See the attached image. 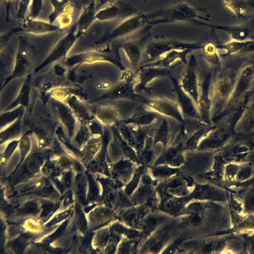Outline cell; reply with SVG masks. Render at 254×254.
<instances>
[{
  "mask_svg": "<svg viewBox=\"0 0 254 254\" xmlns=\"http://www.w3.org/2000/svg\"><path fill=\"white\" fill-rule=\"evenodd\" d=\"M202 26L209 27L213 29L225 31L233 39L236 40H244L248 38H252L254 31V24H253L228 26L214 25L203 22Z\"/></svg>",
  "mask_w": 254,
  "mask_h": 254,
  "instance_id": "cell-2",
  "label": "cell"
},
{
  "mask_svg": "<svg viewBox=\"0 0 254 254\" xmlns=\"http://www.w3.org/2000/svg\"><path fill=\"white\" fill-rule=\"evenodd\" d=\"M252 38H254V31L253 34Z\"/></svg>",
  "mask_w": 254,
  "mask_h": 254,
  "instance_id": "cell-4",
  "label": "cell"
},
{
  "mask_svg": "<svg viewBox=\"0 0 254 254\" xmlns=\"http://www.w3.org/2000/svg\"><path fill=\"white\" fill-rule=\"evenodd\" d=\"M224 5L236 16L244 18L254 9V0H222Z\"/></svg>",
  "mask_w": 254,
  "mask_h": 254,
  "instance_id": "cell-3",
  "label": "cell"
},
{
  "mask_svg": "<svg viewBox=\"0 0 254 254\" xmlns=\"http://www.w3.org/2000/svg\"><path fill=\"white\" fill-rule=\"evenodd\" d=\"M209 8L197 5L190 0H181L168 7L159 9L146 14V26H154L172 23H193L200 25L197 19L209 21V19L198 14L199 11H206Z\"/></svg>",
  "mask_w": 254,
  "mask_h": 254,
  "instance_id": "cell-1",
  "label": "cell"
}]
</instances>
